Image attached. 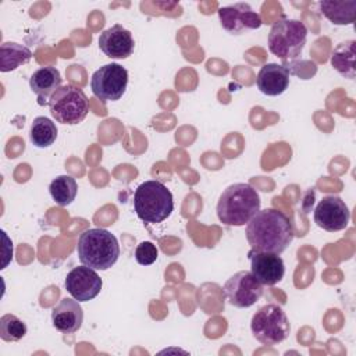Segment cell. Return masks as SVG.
<instances>
[{
  "mask_svg": "<svg viewBox=\"0 0 356 356\" xmlns=\"http://www.w3.org/2000/svg\"><path fill=\"white\" fill-rule=\"evenodd\" d=\"M245 234L252 252L277 254L285 252L295 236L289 217L273 207L259 210L246 224Z\"/></svg>",
  "mask_w": 356,
  "mask_h": 356,
  "instance_id": "cell-1",
  "label": "cell"
},
{
  "mask_svg": "<svg viewBox=\"0 0 356 356\" xmlns=\"http://www.w3.org/2000/svg\"><path fill=\"white\" fill-rule=\"evenodd\" d=\"M260 196L252 185L232 184L218 199L217 217L225 225L242 227L260 210Z\"/></svg>",
  "mask_w": 356,
  "mask_h": 356,
  "instance_id": "cell-2",
  "label": "cell"
},
{
  "mask_svg": "<svg viewBox=\"0 0 356 356\" xmlns=\"http://www.w3.org/2000/svg\"><path fill=\"white\" fill-rule=\"evenodd\" d=\"M76 253L83 266L104 271L117 263L120 245L110 231L104 228H89L79 235Z\"/></svg>",
  "mask_w": 356,
  "mask_h": 356,
  "instance_id": "cell-3",
  "label": "cell"
},
{
  "mask_svg": "<svg viewBox=\"0 0 356 356\" xmlns=\"http://www.w3.org/2000/svg\"><path fill=\"white\" fill-rule=\"evenodd\" d=\"M134 210L143 222L159 224L167 220L174 210L172 193L160 181H145L135 189Z\"/></svg>",
  "mask_w": 356,
  "mask_h": 356,
  "instance_id": "cell-4",
  "label": "cell"
},
{
  "mask_svg": "<svg viewBox=\"0 0 356 356\" xmlns=\"http://www.w3.org/2000/svg\"><path fill=\"white\" fill-rule=\"evenodd\" d=\"M306 39V25L299 19H291L284 17L273 24L267 38V44L270 53H273L282 61H288L302 54Z\"/></svg>",
  "mask_w": 356,
  "mask_h": 356,
  "instance_id": "cell-5",
  "label": "cell"
},
{
  "mask_svg": "<svg viewBox=\"0 0 356 356\" xmlns=\"http://www.w3.org/2000/svg\"><path fill=\"white\" fill-rule=\"evenodd\" d=\"M250 330L260 343L274 346L289 337L291 324L280 305L267 303L253 314Z\"/></svg>",
  "mask_w": 356,
  "mask_h": 356,
  "instance_id": "cell-6",
  "label": "cell"
},
{
  "mask_svg": "<svg viewBox=\"0 0 356 356\" xmlns=\"http://www.w3.org/2000/svg\"><path fill=\"white\" fill-rule=\"evenodd\" d=\"M51 117L61 124L76 125L85 120L89 113V100L85 92L67 83L60 86L47 102Z\"/></svg>",
  "mask_w": 356,
  "mask_h": 356,
  "instance_id": "cell-7",
  "label": "cell"
},
{
  "mask_svg": "<svg viewBox=\"0 0 356 356\" xmlns=\"http://www.w3.org/2000/svg\"><path fill=\"white\" fill-rule=\"evenodd\" d=\"M128 85V71L117 64H104L90 78V89L102 102H115L122 97Z\"/></svg>",
  "mask_w": 356,
  "mask_h": 356,
  "instance_id": "cell-8",
  "label": "cell"
},
{
  "mask_svg": "<svg viewBox=\"0 0 356 356\" xmlns=\"http://www.w3.org/2000/svg\"><path fill=\"white\" fill-rule=\"evenodd\" d=\"M263 285L246 270L235 273L224 285V295L228 303L239 309L253 306L263 296Z\"/></svg>",
  "mask_w": 356,
  "mask_h": 356,
  "instance_id": "cell-9",
  "label": "cell"
},
{
  "mask_svg": "<svg viewBox=\"0 0 356 356\" xmlns=\"http://www.w3.org/2000/svg\"><path fill=\"white\" fill-rule=\"evenodd\" d=\"M221 26L231 35H242L259 29L263 24L261 17L248 3H235L218 8Z\"/></svg>",
  "mask_w": 356,
  "mask_h": 356,
  "instance_id": "cell-10",
  "label": "cell"
},
{
  "mask_svg": "<svg viewBox=\"0 0 356 356\" xmlns=\"http://www.w3.org/2000/svg\"><path fill=\"white\" fill-rule=\"evenodd\" d=\"M314 222L328 232L345 229L350 220V211L346 203L335 195L324 196L314 209Z\"/></svg>",
  "mask_w": 356,
  "mask_h": 356,
  "instance_id": "cell-11",
  "label": "cell"
},
{
  "mask_svg": "<svg viewBox=\"0 0 356 356\" xmlns=\"http://www.w3.org/2000/svg\"><path fill=\"white\" fill-rule=\"evenodd\" d=\"M67 292L78 302H89L95 299L103 286V281L96 270L88 266L74 267L64 281Z\"/></svg>",
  "mask_w": 356,
  "mask_h": 356,
  "instance_id": "cell-12",
  "label": "cell"
},
{
  "mask_svg": "<svg viewBox=\"0 0 356 356\" xmlns=\"http://www.w3.org/2000/svg\"><path fill=\"white\" fill-rule=\"evenodd\" d=\"M250 273L261 284L273 286L285 275V264L280 254L270 252H249Z\"/></svg>",
  "mask_w": 356,
  "mask_h": 356,
  "instance_id": "cell-13",
  "label": "cell"
},
{
  "mask_svg": "<svg viewBox=\"0 0 356 356\" xmlns=\"http://www.w3.org/2000/svg\"><path fill=\"white\" fill-rule=\"evenodd\" d=\"M99 47L110 58H127L134 53L135 42L127 28L115 24L100 33Z\"/></svg>",
  "mask_w": 356,
  "mask_h": 356,
  "instance_id": "cell-14",
  "label": "cell"
},
{
  "mask_svg": "<svg viewBox=\"0 0 356 356\" xmlns=\"http://www.w3.org/2000/svg\"><path fill=\"white\" fill-rule=\"evenodd\" d=\"M51 323L63 334L76 332L83 323L82 306L74 298H63L51 310Z\"/></svg>",
  "mask_w": 356,
  "mask_h": 356,
  "instance_id": "cell-15",
  "label": "cell"
},
{
  "mask_svg": "<svg viewBox=\"0 0 356 356\" xmlns=\"http://www.w3.org/2000/svg\"><path fill=\"white\" fill-rule=\"evenodd\" d=\"M289 75L291 71L285 65L264 64L256 76L257 89L266 96H280L289 86Z\"/></svg>",
  "mask_w": 356,
  "mask_h": 356,
  "instance_id": "cell-16",
  "label": "cell"
},
{
  "mask_svg": "<svg viewBox=\"0 0 356 356\" xmlns=\"http://www.w3.org/2000/svg\"><path fill=\"white\" fill-rule=\"evenodd\" d=\"M61 75L56 67H42L29 78V88L43 104L61 86Z\"/></svg>",
  "mask_w": 356,
  "mask_h": 356,
  "instance_id": "cell-17",
  "label": "cell"
},
{
  "mask_svg": "<svg viewBox=\"0 0 356 356\" xmlns=\"http://www.w3.org/2000/svg\"><path fill=\"white\" fill-rule=\"evenodd\" d=\"M318 8L334 25H349L356 17V0H323L318 3Z\"/></svg>",
  "mask_w": 356,
  "mask_h": 356,
  "instance_id": "cell-18",
  "label": "cell"
},
{
  "mask_svg": "<svg viewBox=\"0 0 356 356\" xmlns=\"http://www.w3.org/2000/svg\"><path fill=\"white\" fill-rule=\"evenodd\" d=\"M355 40H346L342 43H338L337 47L331 53V65L332 68L341 74L342 76L348 79H353L356 75V68H355Z\"/></svg>",
  "mask_w": 356,
  "mask_h": 356,
  "instance_id": "cell-19",
  "label": "cell"
},
{
  "mask_svg": "<svg viewBox=\"0 0 356 356\" xmlns=\"http://www.w3.org/2000/svg\"><path fill=\"white\" fill-rule=\"evenodd\" d=\"M32 58V51L19 43L15 42H4L0 46V71L8 72L13 71Z\"/></svg>",
  "mask_w": 356,
  "mask_h": 356,
  "instance_id": "cell-20",
  "label": "cell"
},
{
  "mask_svg": "<svg viewBox=\"0 0 356 356\" xmlns=\"http://www.w3.org/2000/svg\"><path fill=\"white\" fill-rule=\"evenodd\" d=\"M57 127L47 117H36L29 129V138L33 146L44 149L51 146L57 139Z\"/></svg>",
  "mask_w": 356,
  "mask_h": 356,
  "instance_id": "cell-21",
  "label": "cell"
},
{
  "mask_svg": "<svg viewBox=\"0 0 356 356\" xmlns=\"http://www.w3.org/2000/svg\"><path fill=\"white\" fill-rule=\"evenodd\" d=\"M49 192L51 199L58 206H68L75 200L78 185L75 178H72L71 175H58L50 182Z\"/></svg>",
  "mask_w": 356,
  "mask_h": 356,
  "instance_id": "cell-22",
  "label": "cell"
},
{
  "mask_svg": "<svg viewBox=\"0 0 356 356\" xmlns=\"http://www.w3.org/2000/svg\"><path fill=\"white\" fill-rule=\"evenodd\" d=\"M26 324L15 314H4L0 318V337L6 342H18L26 334Z\"/></svg>",
  "mask_w": 356,
  "mask_h": 356,
  "instance_id": "cell-23",
  "label": "cell"
},
{
  "mask_svg": "<svg viewBox=\"0 0 356 356\" xmlns=\"http://www.w3.org/2000/svg\"><path fill=\"white\" fill-rule=\"evenodd\" d=\"M159 250L156 245L150 241H143L140 242L136 249H135V260L140 266H150L157 260Z\"/></svg>",
  "mask_w": 356,
  "mask_h": 356,
  "instance_id": "cell-24",
  "label": "cell"
}]
</instances>
